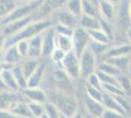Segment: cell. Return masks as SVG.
<instances>
[{"instance_id":"54","label":"cell","mask_w":131,"mask_h":118,"mask_svg":"<svg viewBox=\"0 0 131 118\" xmlns=\"http://www.w3.org/2000/svg\"><path fill=\"white\" fill-rule=\"evenodd\" d=\"M32 118H34V117H32Z\"/></svg>"},{"instance_id":"22","label":"cell","mask_w":131,"mask_h":118,"mask_svg":"<svg viewBox=\"0 0 131 118\" xmlns=\"http://www.w3.org/2000/svg\"><path fill=\"white\" fill-rule=\"evenodd\" d=\"M78 26L86 31L101 29L99 18L91 17V16H87L84 14H82L81 16L78 18Z\"/></svg>"},{"instance_id":"46","label":"cell","mask_w":131,"mask_h":118,"mask_svg":"<svg viewBox=\"0 0 131 118\" xmlns=\"http://www.w3.org/2000/svg\"><path fill=\"white\" fill-rule=\"evenodd\" d=\"M71 118H86V116H85L80 110H78V111H77Z\"/></svg>"},{"instance_id":"16","label":"cell","mask_w":131,"mask_h":118,"mask_svg":"<svg viewBox=\"0 0 131 118\" xmlns=\"http://www.w3.org/2000/svg\"><path fill=\"white\" fill-rule=\"evenodd\" d=\"M127 55H131V42L111 44L102 59H109V58L127 56Z\"/></svg>"},{"instance_id":"37","label":"cell","mask_w":131,"mask_h":118,"mask_svg":"<svg viewBox=\"0 0 131 118\" xmlns=\"http://www.w3.org/2000/svg\"><path fill=\"white\" fill-rule=\"evenodd\" d=\"M66 56V52L60 49V48H57V47H55V49L53 50L52 52V54H51V56H50V60L52 62V64H54L56 66H59L60 67L61 63L63 61V59L65 58Z\"/></svg>"},{"instance_id":"30","label":"cell","mask_w":131,"mask_h":118,"mask_svg":"<svg viewBox=\"0 0 131 118\" xmlns=\"http://www.w3.org/2000/svg\"><path fill=\"white\" fill-rule=\"evenodd\" d=\"M110 44H104V43H100V42H97V41H94V40H91L89 41V44H88V48L93 52V54L98 58H103L106 54V52L109 48Z\"/></svg>"},{"instance_id":"49","label":"cell","mask_w":131,"mask_h":118,"mask_svg":"<svg viewBox=\"0 0 131 118\" xmlns=\"http://www.w3.org/2000/svg\"><path fill=\"white\" fill-rule=\"evenodd\" d=\"M6 90L5 85H4L3 81H2V79H1V77H0V90Z\"/></svg>"},{"instance_id":"14","label":"cell","mask_w":131,"mask_h":118,"mask_svg":"<svg viewBox=\"0 0 131 118\" xmlns=\"http://www.w3.org/2000/svg\"><path fill=\"white\" fill-rule=\"evenodd\" d=\"M46 60H41L37 69L27 78V88H38L42 87L45 77L47 75Z\"/></svg>"},{"instance_id":"8","label":"cell","mask_w":131,"mask_h":118,"mask_svg":"<svg viewBox=\"0 0 131 118\" xmlns=\"http://www.w3.org/2000/svg\"><path fill=\"white\" fill-rule=\"evenodd\" d=\"M71 40H72V50L77 56H79L88 47L89 41H90V37L86 30L78 26L72 32Z\"/></svg>"},{"instance_id":"42","label":"cell","mask_w":131,"mask_h":118,"mask_svg":"<svg viewBox=\"0 0 131 118\" xmlns=\"http://www.w3.org/2000/svg\"><path fill=\"white\" fill-rule=\"evenodd\" d=\"M85 84H87L90 87H93L95 89H99V90H102V83L99 79L98 75L95 73L91 74L86 80H85Z\"/></svg>"},{"instance_id":"25","label":"cell","mask_w":131,"mask_h":118,"mask_svg":"<svg viewBox=\"0 0 131 118\" xmlns=\"http://www.w3.org/2000/svg\"><path fill=\"white\" fill-rule=\"evenodd\" d=\"M108 60L110 63H112L121 74L127 73L128 66L131 61V55L127 56H121V57H115V58H109V59H105Z\"/></svg>"},{"instance_id":"17","label":"cell","mask_w":131,"mask_h":118,"mask_svg":"<svg viewBox=\"0 0 131 118\" xmlns=\"http://www.w3.org/2000/svg\"><path fill=\"white\" fill-rule=\"evenodd\" d=\"M41 53H42V33L28 39L27 57L41 59Z\"/></svg>"},{"instance_id":"4","label":"cell","mask_w":131,"mask_h":118,"mask_svg":"<svg viewBox=\"0 0 131 118\" xmlns=\"http://www.w3.org/2000/svg\"><path fill=\"white\" fill-rule=\"evenodd\" d=\"M41 2H42V0H36V1L28 2V3L18 4L7 16L0 20V24L3 26L12 21H16V20H20L23 18L34 15V13L38 10Z\"/></svg>"},{"instance_id":"45","label":"cell","mask_w":131,"mask_h":118,"mask_svg":"<svg viewBox=\"0 0 131 118\" xmlns=\"http://www.w3.org/2000/svg\"><path fill=\"white\" fill-rule=\"evenodd\" d=\"M6 48V37L0 33V57H2V54Z\"/></svg>"},{"instance_id":"20","label":"cell","mask_w":131,"mask_h":118,"mask_svg":"<svg viewBox=\"0 0 131 118\" xmlns=\"http://www.w3.org/2000/svg\"><path fill=\"white\" fill-rule=\"evenodd\" d=\"M102 103H103V105H104L105 108L110 109V110L116 111V112H118V113H120V114L126 116V117H128V116L126 115V113L124 112V110L122 109V107L120 106L118 101H116V98H115L114 96H112V95H110V94H107V93L103 92Z\"/></svg>"},{"instance_id":"51","label":"cell","mask_w":131,"mask_h":118,"mask_svg":"<svg viewBox=\"0 0 131 118\" xmlns=\"http://www.w3.org/2000/svg\"><path fill=\"white\" fill-rule=\"evenodd\" d=\"M108 1H110V2H112V3H114V4H116L119 0H108Z\"/></svg>"},{"instance_id":"12","label":"cell","mask_w":131,"mask_h":118,"mask_svg":"<svg viewBox=\"0 0 131 118\" xmlns=\"http://www.w3.org/2000/svg\"><path fill=\"white\" fill-rule=\"evenodd\" d=\"M22 99H25L22 92H13L9 90H0V109L11 110L12 107Z\"/></svg>"},{"instance_id":"31","label":"cell","mask_w":131,"mask_h":118,"mask_svg":"<svg viewBox=\"0 0 131 118\" xmlns=\"http://www.w3.org/2000/svg\"><path fill=\"white\" fill-rule=\"evenodd\" d=\"M65 8L72 15L79 18L82 15V0H67Z\"/></svg>"},{"instance_id":"19","label":"cell","mask_w":131,"mask_h":118,"mask_svg":"<svg viewBox=\"0 0 131 118\" xmlns=\"http://www.w3.org/2000/svg\"><path fill=\"white\" fill-rule=\"evenodd\" d=\"M99 14H100V18L113 23L115 15V4L110 2L108 0H100Z\"/></svg>"},{"instance_id":"10","label":"cell","mask_w":131,"mask_h":118,"mask_svg":"<svg viewBox=\"0 0 131 118\" xmlns=\"http://www.w3.org/2000/svg\"><path fill=\"white\" fill-rule=\"evenodd\" d=\"M34 15L28 16V17L23 18L20 20H16V21H12V22L5 24L2 26V30H1V34H4L6 38L12 37L13 34H17L18 32H20L21 30L27 27L28 24L34 21Z\"/></svg>"},{"instance_id":"34","label":"cell","mask_w":131,"mask_h":118,"mask_svg":"<svg viewBox=\"0 0 131 118\" xmlns=\"http://www.w3.org/2000/svg\"><path fill=\"white\" fill-rule=\"evenodd\" d=\"M82 14L91 17L100 18L98 7L94 6L88 0H82Z\"/></svg>"},{"instance_id":"35","label":"cell","mask_w":131,"mask_h":118,"mask_svg":"<svg viewBox=\"0 0 131 118\" xmlns=\"http://www.w3.org/2000/svg\"><path fill=\"white\" fill-rule=\"evenodd\" d=\"M84 94L89 97L95 99V101L102 102V98H103V90H102L95 89V88L90 87L87 84H85L84 85Z\"/></svg>"},{"instance_id":"6","label":"cell","mask_w":131,"mask_h":118,"mask_svg":"<svg viewBox=\"0 0 131 118\" xmlns=\"http://www.w3.org/2000/svg\"><path fill=\"white\" fill-rule=\"evenodd\" d=\"M60 68L72 81L80 80V67H79V56L73 50L66 53L65 58L61 63Z\"/></svg>"},{"instance_id":"9","label":"cell","mask_w":131,"mask_h":118,"mask_svg":"<svg viewBox=\"0 0 131 118\" xmlns=\"http://www.w3.org/2000/svg\"><path fill=\"white\" fill-rule=\"evenodd\" d=\"M51 18L53 19L54 23H56V24L64 25L66 27H69L72 30H74L77 27H78V18L75 17L74 15H72L71 12L68 11L65 7L57 10L52 15Z\"/></svg>"},{"instance_id":"11","label":"cell","mask_w":131,"mask_h":118,"mask_svg":"<svg viewBox=\"0 0 131 118\" xmlns=\"http://www.w3.org/2000/svg\"><path fill=\"white\" fill-rule=\"evenodd\" d=\"M55 32L53 27H50L42 33V53L41 60L49 59L55 49Z\"/></svg>"},{"instance_id":"38","label":"cell","mask_w":131,"mask_h":118,"mask_svg":"<svg viewBox=\"0 0 131 118\" xmlns=\"http://www.w3.org/2000/svg\"><path fill=\"white\" fill-rule=\"evenodd\" d=\"M102 90H103V92L107 93V94H110V95H112V96H121V95H125V94L123 93V90L120 89L119 86H117V85L104 84V85H102Z\"/></svg>"},{"instance_id":"43","label":"cell","mask_w":131,"mask_h":118,"mask_svg":"<svg viewBox=\"0 0 131 118\" xmlns=\"http://www.w3.org/2000/svg\"><path fill=\"white\" fill-rule=\"evenodd\" d=\"M101 118H126V116L116 112V111L105 108V110L103 111L102 115H101Z\"/></svg>"},{"instance_id":"47","label":"cell","mask_w":131,"mask_h":118,"mask_svg":"<svg viewBox=\"0 0 131 118\" xmlns=\"http://www.w3.org/2000/svg\"><path fill=\"white\" fill-rule=\"evenodd\" d=\"M32 1H36V0H16L18 4H23V3H28V2H32Z\"/></svg>"},{"instance_id":"33","label":"cell","mask_w":131,"mask_h":118,"mask_svg":"<svg viewBox=\"0 0 131 118\" xmlns=\"http://www.w3.org/2000/svg\"><path fill=\"white\" fill-rule=\"evenodd\" d=\"M17 5L16 0H0V20L7 16Z\"/></svg>"},{"instance_id":"26","label":"cell","mask_w":131,"mask_h":118,"mask_svg":"<svg viewBox=\"0 0 131 118\" xmlns=\"http://www.w3.org/2000/svg\"><path fill=\"white\" fill-rule=\"evenodd\" d=\"M12 73L14 75V78L16 80L17 84L20 90H23L27 88V79L26 75L23 72V69L21 67V64H16L12 67Z\"/></svg>"},{"instance_id":"29","label":"cell","mask_w":131,"mask_h":118,"mask_svg":"<svg viewBox=\"0 0 131 118\" xmlns=\"http://www.w3.org/2000/svg\"><path fill=\"white\" fill-rule=\"evenodd\" d=\"M88 34L90 37L91 40L97 41L100 43H104V44H110L112 42V39L108 34L105 33L104 31H102L101 29L98 30H92V31H87Z\"/></svg>"},{"instance_id":"24","label":"cell","mask_w":131,"mask_h":118,"mask_svg":"<svg viewBox=\"0 0 131 118\" xmlns=\"http://www.w3.org/2000/svg\"><path fill=\"white\" fill-rule=\"evenodd\" d=\"M40 61H41V59H35V58H29V57L23 59L20 64H21L23 72L26 75L27 79L37 69L38 65L40 64Z\"/></svg>"},{"instance_id":"52","label":"cell","mask_w":131,"mask_h":118,"mask_svg":"<svg viewBox=\"0 0 131 118\" xmlns=\"http://www.w3.org/2000/svg\"><path fill=\"white\" fill-rule=\"evenodd\" d=\"M62 118H69V117H67V116H65V115H63V114H62Z\"/></svg>"},{"instance_id":"27","label":"cell","mask_w":131,"mask_h":118,"mask_svg":"<svg viewBox=\"0 0 131 118\" xmlns=\"http://www.w3.org/2000/svg\"><path fill=\"white\" fill-rule=\"evenodd\" d=\"M55 45L57 48H60L62 50L68 53L72 50V40L71 37L61 35L55 34Z\"/></svg>"},{"instance_id":"48","label":"cell","mask_w":131,"mask_h":118,"mask_svg":"<svg viewBox=\"0 0 131 118\" xmlns=\"http://www.w3.org/2000/svg\"><path fill=\"white\" fill-rule=\"evenodd\" d=\"M126 38H127V40L131 42V28L127 31V33H126Z\"/></svg>"},{"instance_id":"21","label":"cell","mask_w":131,"mask_h":118,"mask_svg":"<svg viewBox=\"0 0 131 118\" xmlns=\"http://www.w3.org/2000/svg\"><path fill=\"white\" fill-rule=\"evenodd\" d=\"M11 69L12 68H8V69L2 70L0 72V77L5 85L6 90H13V92H21L19 87H18L16 80L14 78V75L12 73Z\"/></svg>"},{"instance_id":"44","label":"cell","mask_w":131,"mask_h":118,"mask_svg":"<svg viewBox=\"0 0 131 118\" xmlns=\"http://www.w3.org/2000/svg\"><path fill=\"white\" fill-rule=\"evenodd\" d=\"M0 118H21L15 115L14 113L10 110H5V109H0Z\"/></svg>"},{"instance_id":"40","label":"cell","mask_w":131,"mask_h":118,"mask_svg":"<svg viewBox=\"0 0 131 118\" xmlns=\"http://www.w3.org/2000/svg\"><path fill=\"white\" fill-rule=\"evenodd\" d=\"M17 49L19 51L20 55L24 58H27V53H28V39H22V40H19L17 41L16 43Z\"/></svg>"},{"instance_id":"3","label":"cell","mask_w":131,"mask_h":118,"mask_svg":"<svg viewBox=\"0 0 131 118\" xmlns=\"http://www.w3.org/2000/svg\"><path fill=\"white\" fill-rule=\"evenodd\" d=\"M55 69L51 72V86L52 89L63 92L69 95L77 96L74 81H72L59 66L55 65Z\"/></svg>"},{"instance_id":"13","label":"cell","mask_w":131,"mask_h":118,"mask_svg":"<svg viewBox=\"0 0 131 118\" xmlns=\"http://www.w3.org/2000/svg\"><path fill=\"white\" fill-rule=\"evenodd\" d=\"M82 102L84 110L87 113L88 118H101V115L105 110V107L102 102L93 99L86 96L85 94L83 95Z\"/></svg>"},{"instance_id":"36","label":"cell","mask_w":131,"mask_h":118,"mask_svg":"<svg viewBox=\"0 0 131 118\" xmlns=\"http://www.w3.org/2000/svg\"><path fill=\"white\" fill-rule=\"evenodd\" d=\"M29 109L31 111L32 117L39 118L44 112H45V103L40 102H33V101H27Z\"/></svg>"},{"instance_id":"28","label":"cell","mask_w":131,"mask_h":118,"mask_svg":"<svg viewBox=\"0 0 131 118\" xmlns=\"http://www.w3.org/2000/svg\"><path fill=\"white\" fill-rule=\"evenodd\" d=\"M97 71H100V72L107 74V75L114 76V77H117L118 75L121 74L112 63H110L108 60H105V59H102V60L98 61Z\"/></svg>"},{"instance_id":"23","label":"cell","mask_w":131,"mask_h":118,"mask_svg":"<svg viewBox=\"0 0 131 118\" xmlns=\"http://www.w3.org/2000/svg\"><path fill=\"white\" fill-rule=\"evenodd\" d=\"M10 111H12L15 115L21 118H32L31 111H30L28 103L26 99L18 101L16 104L12 107Z\"/></svg>"},{"instance_id":"2","label":"cell","mask_w":131,"mask_h":118,"mask_svg":"<svg viewBox=\"0 0 131 118\" xmlns=\"http://www.w3.org/2000/svg\"><path fill=\"white\" fill-rule=\"evenodd\" d=\"M54 24L55 23L52 18L46 20H34L17 34H13L9 38H6V47L9 45L15 44L19 40L31 39L34 35L43 33L45 30H47L50 27H53Z\"/></svg>"},{"instance_id":"15","label":"cell","mask_w":131,"mask_h":118,"mask_svg":"<svg viewBox=\"0 0 131 118\" xmlns=\"http://www.w3.org/2000/svg\"><path fill=\"white\" fill-rule=\"evenodd\" d=\"M24 98L27 101H33V102H40L45 103L48 101L46 92L41 88H27L25 90H21Z\"/></svg>"},{"instance_id":"5","label":"cell","mask_w":131,"mask_h":118,"mask_svg":"<svg viewBox=\"0 0 131 118\" xmlns=\"http://www.w3.org/2000/svg\"><path fill=\"white\" fill-rule=\"evenodd\" d=\"M97 64H98V58L87 47L79 55L80 80L85 81L91 74L95 73L97 70Z\"/></svg>"},{"instance_id":"55","label":"cell","mask_w":131,"mask_h":118,"mask_svg":"<svg viewBox=\"0 0 131 118\" xmlns=\"http://www.w3.org/2000/svg\"><path fill=\"white\" fill-rule=\"evenodd\" d=\"M130 117H131V116H130Z\"/></svg>"},{"instance_id":"1","label":"cell","mask_w":131,"mask_h":118,"mask_svg":"<svg viewBox=\"0 0 131 118\" xmlns=\"http://www.w3.org/2000/svg\"><path fill=\"white\" fill-rule=\"evenodd\" d=\"M45 92L49 99L48 101L52 102L63 115L71 118L74 113L79 110L77 96L69 95L63 92L56 90L54 89L45 90Z\"/></svg>"},{"instance_id":"39","label":"cell","mask_w":131,"mask_h":118,"mask_svg":"<svg viewBox=\"0 0 131 118\" xmlns=\"http://www.w3.org/2000/svg\"><path fill=\"white\" fill-rule=\"evenodd\" d=\"M45 111L49 118H62V113L59 109L50 101L45 102Z\"/></svg>"},{"instance_id":"18","label":"cell","mask_w":131,"mask_h":118,"mask_svg":"<svg viewBox=\"0 0 131 118\" xmlns=\"http://www.w3.org/2000/svg\"><path fill=\"white\" fill-rule=\"evenodd\" d=\"M1 61L8 64V65H11V66H14L16 64H19L21 63L23 60V57L20 55L19 51L17 49L16 45H9L5 48V50L2 54V57H1Z\"/></svg>"},{"instance_id":"32","label":"cell","mask_w":131,"mask_h":118,"mask_svg":"<svg viewBox=\"0 0 131 118\" xmlns=\"http://www.w3.org/2000/svg\"><path fill=\"white\" fill-rule=\"evenodd\" d=\"M117 83L120 89L127 96L131 97V77L127 74L123 73L117 76Z\"/></svg>"},{"instance_id":"7","label":"cell","mask_w":131,"mask_h":118,"mask_svg":"<svg viewBox=\"0 0 131 118\" xmlns=\"http://www.w3.org/2000/svg\"><path fill=\"white\" fill-rule=\"evenodd\" d=\"M67 0H42L38 10L34 13L35 20L50 19L57 10L65 7Z\"/></svg>"},{"instance_id":"53","label":"cell","mask_w":131,"mask_h":118,"mask_svg":"<svg viewBox=\"0 0 131 118\" xmlns=\"http://www.w3.org/2000/svg\"><path fill=\"white\" fill-rule=\"evenodd\" d=\"M1 30H2V25L0 24V33H1Z\"/></svg>"},{"instance_id":"50","label":"cell","mask_w":131,"mask_h":118,"mask_svg":"<svg viewBox=\"0 0 131 118\" xmlns=\"http://www.w3.org/2000/svg\"><path fill=\"white\" fill-rule=\"evenodd\" d=\"M128 13L131 18V0H128Z\"/></svg>"},{"instance_id":"41","label":"cell","mask_w":131,"mask_h":118,"mask_svg":"<svg viewBox=\"0 0 131 118\" xmlns=\"http://www.w3.org/2000/svg\"><path fill=\"white\" fill-rule=\"evenodd\" d=\"M54 32L56 34H61V35H67V37H71L73 30L69 27H66L64 25H61V24H56L55 23L54 26Z\"/></svg>"}]
</instances>
